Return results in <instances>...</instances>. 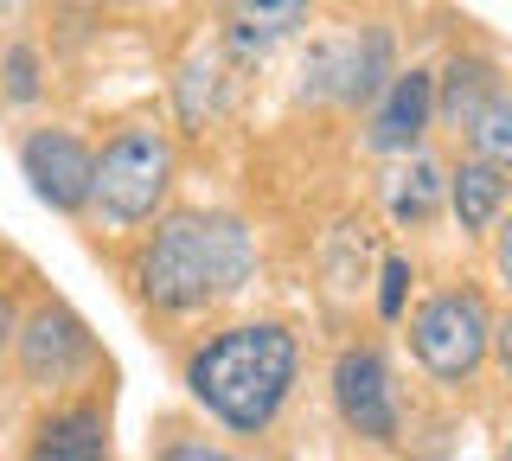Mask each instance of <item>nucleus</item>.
<instances>
[{
	"label": "nucleus",
	"instance_id": "obj_1",
	"mask_svg": "<svg viewBox=\"0 0 512 461\" xmlns=\"http://www.w3.org/2000/svg\"><path fill=\"white\" fill-rule=\"evenodd\" d=\"M256 250H250V231L237 218H205V212H180L154 231L148 257H141V289L160 308L186 314V308H205V301L244 289Z\"/></svg>",
	"mask_w": 512,
	"mask_h": 461
},
{
	"label": "nucleus",
	"instance_id": "obj_2",
	"mask_svg": "<svg viewBox=\"0 0 512 461\" xmlns=\"http://www.w3.org/2000/svg\"><path fill=\"white\" fill-rule=\"evenodd\" d=\"M295 333L282 327H231L186 365V385L212 417L231 429H263L282 410L288 385H295Z\"/></svg>",
	"mask_w": 512,
	"mask_h": 461
},
{
	"label": "nucleus",
	"instance_id": "obj_3",
	"mask_svg": "<svg viewBox=\"0 0 512 461\" xmlns=\"http://www.w3.org/2000/svg\"><path fill=\"white\" fill-rule=\"evenodd\" d=\"M167 180H173V141L160 129H122L90 173V199L116 225H141L167 193Z\"/></svg>",
	"mask_w": 512,
	"mask_h": 461
},
{
	"label": "nucleus",
	"instance_id": "obj_4",
	"mask_svg": "<svg viewBox=\"0 0 512 461\" xmlns=\"http://www.w3.org/2000/svg\"><path fill=\"white\" fill-rule=\"evenodd\" d=\"M410 340H416V359H423L436 378H468L474 365H480V353H487V340H493L487 301L468 295V289L436 295L423 314H416Z\"/></svg>",
	"mask_w": 512,
	"mask_h": 461
},
{
	"label": "nucleus",
	"instance_id": "obj_5",
	"mask_svg": "<svg viewBox=\"0 0 512 461\" xmlns=\"http://www.w3.org/2000/svg\"><path fill=\"white\" fill-rule=\"evenodd\" d=\"M20 167H26L32 193L52 205V212H77V205H90V173H96V161L84 154V141H77V135H64V129L26 135Z\"/></svg>",
	"mask_w": 512,
	"mask_h": 461
},
{
	"label": "nucleus",
	"instance_id": "obj_6",
	"mask_svg": "<svg viewBox=\"0 0 512 461\" xmlns=\"http://www.w3.org/2000/svg\"><path fill=\"white\" fill-rule=\"evenodd\" d=\"M333 397H340V417L372 442H391L397 436V397H391V372L372 346H352L333 365Z\"/></svg>",
	"mask_w": 512,
	"mask_h": 461
},
{
	"label": "nucleus",
	"instance_id": "obj_7",
	"mask_svg": "<svg viewBox=\"0 0 512 461\" xmlns=\"http://www.w3.org/2000/svg\"><path fill=\"white\" fill-rule=\"evenodd\" d=\"M84 359H90V333H84V321H77L71 308H58V301L39 308L20 327V365H26L32 385H64Z\"/></svg>",
	"mask_w": 512,
	"mask_h": 461
},
{
	"label": "nucleus",
	"instance_id": "obj_8",
	"mask_svg": "<svg viewBox=\"0 0 512 461\" xmlns=\"http://www.w3.org/2000/svg\"><path fill=\"white\" fill-rule=\"evenodd\" d=\"M384 58H391V39L384 33H365V45H320V52L308 58V90L314 97L365 103V97H378Z\"/></svg>",
	"mask_w": 512,
	"mask_h": 461
},
{
	"label": "nucleus",
	"instance_id": "obj_9",
	"mask_svg": "<svg viewBox=\"0 0 512 461\" xmlns=\"http://www.w3.org/2000/svg\"><path fill=\"white\" fill-rule=\"evenodd\" d=\"M429 109H436V77L429 71H397L391 90H384V103H378V116H372V148H384V154L410 148V141L423 135Z\"/></svg>",
	"mask_w": 512,
	"mask_h": 461
},
{
	"label": "nucleus",
	"instance_id": "obj_10",
	"mask_svg": "<svg viewBox=\"0 0 512 461\" xmlns=\"http://www.w3.org/2000/svg\"><path fill=\"white\" fill-rule=\"evenodd\" d=\"M32 461H109V429H103V410L77 404V410H58L32 429Z\"/></svg>",
	"mask_w": 512,
	"mask_h": 461
},
{
	"label": "nucleus",
	"instance_id": "obj_11",
	"mask_svg": "<svg viewBox=\"0 0 512 461\" xmlns=\"http://www.w3.org/2000/svg\"><path fill=\"white\" fill-rule=\"evenodd\" d=\"M500 199H506L500 167L474 161V167H461V173H455V212H461V225H468V231H487V218L500 212Z\"/></svg>",
	"mask_w": 512,
	"mask_h": 461
},
{
	"label": "nucleus",
	"instance_id": "obj_12",
	"mask_svg": "<svg viewBox=\"0 0 512 461\" xmlns=\"http://www.w3.org/2000/svg\"><path fill=\"white\" fill-rule=\"evenodd\" d=\"M308 20V7H295V0H288V7H237L231 13V45L237 52H263V45H276L288 26H301Z\"/></svg>",
	"mask_w": 512,
	"mask_h": 461
},
{
	"label": "nucleus",
	"instance_id": "obj_13",
	"mask_svg": "<svg viewBox=\"0 0 512 461\" xmlns=\"http://www.w3.org/2000/svg\"><path fill=\"white\" fill-rule=\"evenodd\" d=\"M493 90H500V84H493V71L480 65V58H455V65H448V97H442L448 122H461V129H468Z\"/></svg>",
	"mask_w": 512,
	"mask_h": 461
},
{
	"label": "nucleus",
	"instance_id": "obj_14",
	"mask_svg": "<svg viewBox=\"0 0 512 461\" xmlns=\"http://www.w3.org/2000/svg\"><path fill=\"white\" fill-rule=\"evenodd\" d=\"M468 135H474V148L487 154V167H512V90H493V97L480 103Z\"/></svg>",
	"mask_w": 512,
	"mask_h": 461
},
{
	"label": "nucleus",
	"instance_id": "obj_15",
	"mask_svg": "<svg viewBox=\"0 0 512 461\" xmlns=\"http://www.w3.org/2000/svg\"><path fill=\"white\" fill-rule=\"evenodd\" d=\"M436 199H442V173L429 167V161H416L404 180H397V193H391V212L404 218V225H423L429 212H436Z\"/></svg>",
	"mask_w": 512,
	"mask_h": 461
},
{
	"label": "nucleus",
	"instance_id": "obj_16",
	"mask_svg": "<svg viewBox=\"0 0 512 461\" xmlns=\"http://www.w3.org/2000/svg\"><path fill=\"white\" fill-rule=\"evenodd\" d=\"M7 97L13 103H32V97H39V58H32L26 45H13V52H7Z\"/></svg>",
	"mask_w": 512,
	"mask_h": 461
},
{
	"label": "nucleus",
	"instance_id": "obj_17",
	"mask_svg": "<svg viewBox=\"0 0 512 461\" xmlns=\"http://www.w3.org/2000/svg\"><path fill=\"white\" fill-rule=\"evenodd\" d=\"M404 282H410V263L404 257H384V289H378V314H384V321L404 314Z\"/></svg>",
	"mask_w": 512,
	"mask_h": 461
},
{
	"label": "nucleus",
	"instance_id": "obj_18",
	"mask_svg": "<svg viewBox=\"0 0 512 461\" xmlns=\"http://www.w3.org/2000/svg\"><path fill=\"white\" fill-rule=\"evenodd\" d=\"M160 461H237V455H224V449H205V442H173Z\"/></svg>",
	"mask_w": 512,
	"mask_h": 461
},
{
	"label": "nucleus",
	"instance_id": "obj_19",
	"mask_svg": "<svg viewBox=\"0 0 512 461\" xmlns=\"http://www.w3.org/2000/svg\"><path fill=\"white\" fill-rule=\"evenodd\" d=\"M500 269H506V282H512V225L500 231Z\"/></svg>",
	"mask_w": 512,
	"mask_h": 461
},
{
	"label": "nucleus",
	"instance_id": "obj_20",
	"mask_svg": "<svg viewBox=\"0 0 512 461\" xmlns=\"http://www.w3.org/2000/svg\"><path fill=\"white\" fill-rule=\"evenodd\" d=\"M493 333H500V359H506V372H512V321H506V327H493Z\"/></svg>",
	"mask_w": 512,
	"mask_h": 461
},
{
	"label": "nucleus",
	"instance_id": "obj_21",
	"mask_svg": "<svg viewBox=\"0 0 512 461\" xmlns=\"http://www.w3.org/2000/svg\"><path fill=\"white\" fill-rule=\"evenodd\" d=\"M7 327H13V301L0 295V340H7Z\"/></svg>",
	"mask_w": 512,
	"mask_h": 461
},
{
	"label": "nucleus",
	"instance_id": "obj_22",
	"mask_svg": "<svg viewBox=\"0 0 512 461\" xmlns=\"http://www.w3.org/2000/svg\"><path fill=\"white\" fill-rule=\"evenodd\" d=\"M506 461H512V455H506Z\"/></svg>",
	"mask_w": 512,
	"mask_h": 461
}]
</instances>
